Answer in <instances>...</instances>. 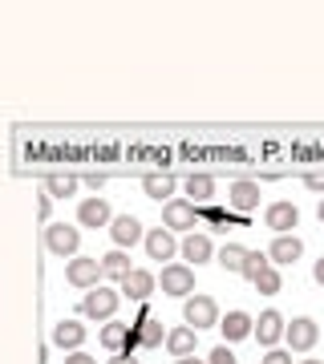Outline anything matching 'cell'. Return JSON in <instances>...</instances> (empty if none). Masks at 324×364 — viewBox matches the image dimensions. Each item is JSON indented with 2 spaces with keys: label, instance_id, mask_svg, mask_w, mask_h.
Segmentation results:
<instances>
[{
  "label": "cell",
  "instance_id": "5b68a950",
  "mask_svg": "<svg viewBox=\"0 0 324 364\" xmlns=\"http://www.w3.org/2000/svg\"><path fill=\"white\" fill-rule=\"evenodd\" d=\"M45 247L53 251V255H65V259H73L81 247V235L78 227H69V223H53L49 231H45Z\"/></svg>",
  "mask_w": 324,
  "mask_h": 364
},
{
  "label": "cell",
  "instance_id": "603a6c76",
  "mask_svg": "<svg viewBox=\"0 0 324 364\" xmlns=\"http://www.w3.org/2000/svg\"><path fill=\"white\" fill-rule=\"evenodd\" d=\"M134 340H138V344H142V348H158V344H162V340H167V328L158 324V320H150V316H146L142 324L134 328Z\"/></svg>",
  "mask_w": 324,
  "mask_h": 364
},
{
  "label": "cell",
  "instance_id": "ba28073f",
  "mask_svg": "<svg viewBox=\"0 0 324 364\" xmlns=\"http://www.w3.org/2000/svg\"><path fill=\"white\" fill-rule=\"evenodd\" d=\"M142 223L134 219V215H117V219H110V239H114L117 251H130L138 239H142Z\"/></svg>",
  "mask_w": 324,
  "mask_h": 364
},
{
  "label": "cell",
  "instance_id": "d6a6232c",
  "mask_svg": "<svg viewBox=\"0 0 324 364\" xmlns=\"http://www.w3.org/2000/svg\"><path fill=\"white\" fill-rule=\"evenodd\" d=\"M110 364H138V360H134V352H114V360Z\"/></svg>",
  "mask_w": 324,
  "mask_h": 364
},
{
  "label": "cell",
  "instance_id": "3957f363",
  "mask_svg": "<svg viewBox=\"0 0 324 364\" xmlns=\"http://www.w3.org/2000/svg\"><path fill=\"white\" fill-rule=\"evenodd\" d=\"M117 304L122 299H117L114 287H90L85 299H81V316H90V320H114Z\"/></svg>",
  "mask_w": 324,
  "mask_h": 364
},
{
  "label": "cell",
  "instance_id": "5bb4252c",
  "mask_svg": "<svg viewBox=\"0 0 324 364\" xmlns=\"http://www.w3.org/2000/svg\"><path fill=\"white\" fill-rule=\"evenodd\" d=\"M211 255H215V247H211L207 235H187L182 239V259H187V267H203Z\"/></svg>",
  "mask_w": 324,
  "mask_h": 364
},
{
  "label": "cell",
  "instance_id": "cb8c5ba5",
  "mask_svg": "<svg viewBox=\"0 0 324 364\" xmlns=\"http://www.w3.org/2000/svg\"><path fill=\"white\" fill-rule=\"evenodd\" d=\"M174 186H179L174 174H146V182H142L146 195L150 198H167V203H170V195H174Z\"/></svg>",
  "mask_w": 324,
  "mask_h": 364
},
{
  "label": "cell",
  "instance_id": "ffe728a7",
  "mask_svg": "<svg viewBox=\"0 0 324 364\" xmlns=\"http://www.w3.org/2000/svg\"><path fill=\"white\" fill-rule=\"evenodd\" d=\"M251 324H256V320H251L247 312H227V316L219 320L227 344H235V340H247V336H251Z\"/></svg>",
  "mask_w": 324,
  "mask_h": 364
},
{
  "label": "cell",
  "instance_id": "74e56055",
  "mask_svg": "<svg viewBox=\"0 0 324 364\" xmlns=\"http://www.w3.org/2000/svg\"><path fill=\"white\" fill-rule=\"evenodd\" d=\"M179 364H199V360H194V356H182V360Z\"/></svg>",
  "mask_w": 324,
  "mask_h": 364
},
{
  "label": "cell",
  "instance_id": "ac0fdd59",
  "mask_svg": "<svg viewBox=\"0 0 324 364\" xmlns=\"http://www.w3.org/2000/svg\"><path fill=\"white\" fill-rule=\"evenodd\" d=\"M85 340V328H81V320H61V324L53 328V344L65 352H78V344Z\"/></svg>",
  "mask_w": 324,
  "mask_h": 364
},
{
  "label": "cell",
  "instance_id": "4fadbf2b",
  "mask_svg": "<svg viewBox=\"0 0 324 364\" xmlns=\"http://www.w3.org/2000/svg\"><path fill=\"white\" fill-rule=\"evenodd\" d=\"M110 219H114V215H110V203H102L98 195H93L90 203H81V207H78V223H81V227H90V231L110 227Z\"/></svg>",
  "mask_w": 324,
  "mask_h": 364
},
{
  "label": "cell",
  "instance_id": "7a4b0ae2",
  "mask_svg": "<svg viewBox=\"0 0 324 364\" xmlns=\"http://www.w3.org/2000/svg\"><path fill=\"white\" fill-rule=\"evenodd\" d=\"M167 296H174V299H187V296H194V267H187V263H167L162 267V275L155 279Z\"/></svg>",
  "mask_w": 324,
  "mask_h": 364
},
{
  "label": "cell",
  "instance_id": "e0dca14e",
  "mask_svg": "<svg viewBox=\"0 0 324 364\" xmlns=\"http://www.w3.org/2000/svg\"><path fill=\"white\" fill-rule=\"evenodd\" d=\"M102 344H105L110 352H130V344H134V328L117 324V320H105V328H102Z\"/></svg>",
  "mask_w": 324,
  "mask_h": 364
},
{
  "label": "cell",
  "instance_id": "836d02e7",
  "mask_svg": "<svg viewBox=\"0 0 324 364\" xmlns=\"http://www.w3.org/2000/svg\"><path fill=\"white\" fill-rule=\"evenodd\" d=\"M312 279L324 287V259H316V267H312Z\"/></svg>",
  "mask_w": 324,
  "mask_h": 364
},
{
  "label": "cell",
  "instance_id": "44dd1931",
  "mask_svg": "<svg viewBox=\"0 0 324 364\" xmlns=\"http://www.w3.org/2000/svg\"><path fill=\"white\" fill-rule=\"evenodd\" d=\"M130 272H134V263H130L126 251L114 247V251H105V255H102V275H105V279H117V284H122Z\"/></svg>",
  "mask_w": 324,
  "mask_h": 364
},
{
  "label": "cell",
  "instance_id": "f35d334b",
  "mask_svg": "<svg viewBox=\"0 0 324 364\" xmlns=\"http://www.w3.org/2000/svg\"><path fill=\"white\" fill-rule=\"evenodd\" d=\"M304 364H320V360H304Z\"/></svg>",
  "mask_w": 324,
  "mask_h": 364
},
{
  "label": "cell",
  "instance_id": "8d00e7d4",
  "mask_svg": "<svg viewBox=\"0 0 324 364\" xmlns=\"http://www.w3.org/2000/svg\"><path fill=\"white\" fill-rule=\"evenodd\" d=\"M316 219H320V223H324V203H316Z\"/></svg>",
  "mask_w": 324,
  "mask_h": 364
},
{
  "label": "cell",
  "instance_id": "7c38bea8",
  "mask_svg": "<svg viewBox=\"0 0 324 364\" xmlns=\"http://www.w3.org/2000/svg\"><path fill=\"white\" fill-rule=\"evenodd\" d=\"M142 243H146V251H150V259H155V263H170V259H174V251H179L174 235L162 231V227L146 231V235H142Z\"/></svg>",
  "mask_w": 324,
  "mask_h": 364
},
{
  "label": "cell",
  "instance_id": "1f68e13d",
  "mask_svg": "<svg viewBox=\"0 0 324 364\" xmlns=\"http://www.w3.org/2000/svg\"><path fill=\"white\" fill-rule=\"evenodd\" d=\"M304 186H308V191H324V174H308V178H304Z\"/></svg>",
  "mask_w": 324,
  "mask_h": 364
},
{
  "label": "cell",
  "instance_id": "83f0119b",
  "mask_svg": "<svg viewBox=\"0 0 324 364\" xmlns=\"http://www.w3.org/2000/svg\"><path fill=\"white\" fill-rule=\"evenodd\" d=\"M268 263H272L268 255H259V251H247V263H244V272H239V275H247V279H256V275L263 272Z\"/></svg>",
  "mask_w": 324,
  "mask_h": 364
},
{
  "label": "cell",
  "instance_id": "e575fe53",
  "mask_svg": "<svg viewBox=\"0 0 324 364\" xmlns=\"http://www.w3.org/2000/svg\"><path fill=\"white\" fill-rule=\"evenodd\" d=\"M49 210H53V198L41 195V219H49Z\"/></svg>",
  "mask_w": 324,
  "mask_h": 364
},
{
  "label": "cell",
  "instance_id": "52a82bcc",
  "mask_svg": "<svg viewBox=\"0 0 324 364\" xmlns=\"http://www.w3.org/2000/svg\"><path fill=\"white\" fill-rule=\"evenodd\" d=\"M251 336H256L263 348H276V344L284 340V316L272 312V308H268V312H259V320L251 324Z\"/></svg>",
  "mask_w": 324,
  "mask_h": 364
},
{
  "label": "cell",
  "instance_id": "484cf974",
  "mask_svg": "<svg viewBox=\"0 0 324 364\" xmlns=\"http://www.w3.org/2000/svg\"><path fill=\"white\" fill-rule=\"evenodd\" d=\"M45 191H49V198H69L78 191V178H73V174H53V178L45 182Z\"/></svg>",
  "mask_w": 324,
  "mask_h": 364
},
{
  "label": "cell",
  "instance_id": "2e32d148",
  "mask_svg": "<svg viewBox=\"0 0 324 364\" xmlns=\"http://www.w3.org/2000/svg\"><path fill=\"white\" fill-rule=\"evenodd\" d=\"M162 344H167L170 356H179V360H182V356H191V352H194V344H199V332H194V328H187V324H182V328H170Z\"/></svg>",
  "mask_w": 324,
  "mask_h": 364
},
{
  "label": "cell",
  "instance_id": "8992f818",
  "mask_svg": "<svg viewBox=\"0 0 324 364\" xmlns=\"http://www.w3.org/2000/svg\"><path fill=\"white\" fill-rule=\"evenodd\" d=\"M162 227L167 231H194V203H187V198L162 203Z\"/></svg>",
  "mask_w": 324,
  "mask_h": 364
},
{
  "label": "cell",
  "instance_id": "f546056e",
  "mask_svg": "<svg viewBox=\"0 0 324 364\" xmlns=\"http://www.w3.org/2000/svg\"><path fill=\"white\" fill-rule=\"evenodd\" d=\"M207 364H235V356H231V348H215Z\"/></svg>",
  "mask_w": 324,
  "mask_h": 364
},
{
  "label": "cell",
  "instance_id": "4316f807",
  "mask_svg": "<svg viewBox=\"0 0 324 364\" xmlns=\"http://www.w3.org/2000/svg\"><path fill=\"white\" fill-rule=\"evenodd\" d=\"M219 263L227 267V272H244V263H247V251L239 247V243H227V247L219 251Z\"/></svg>",
  "mask_w": 324,
  "mask_h": 364
},
{
  "label": "cell",
  "instance_id": "7402d4cb",
  "mask_svg": "<svg viewBox=\"0 0 324 364\" xmlns=\"http://www.w3.org/2000/svg\"><path fill=\"white\" fill-rule=\"evenodd\" d=\"M182 186H187V203H207L215 195V178L211 174H191Z\"/></svg>",
  "mask_w": 324,
  "mask_h": 364
},
{
  "label": "cell",
  "instance_id": "4dcf8cb0",
  "mask_svg": "<svg viewBox=\"0 0 324 364\" xmlns=\"http://www.w3.org/2000/svg\"><path fill=\"white\" fill-rule=\"evenodd\" d=\"M65 364H98V360H93V356H85V352H69V356H65Z\"/></svg>",
  "mask_w": 324,
  "mask_h": 364
},
{
  "label": "cell",
  "instance_id": "6da1fadb",
  "mask_svg": "<svg viewBox=\"0 0 324 364\" xmlns=\"http://www.w3.org/2000/svg\"><path fill=\"white\" fill-rule=\"evenodd\" d=\"M182 320H187V328H194V332H207V328L219 324V304L211 296H187Z\"/></svg>",
  "mask_w": 324,
  "mask_h": 364
},
{
  "label": "cell",
  "instance_id": "30bf717a",
  "mask_svg": "<svg viewBox=\"0 0 324 364\" xmlns=\"http://www.w3.org/2000/svg\"><path fill=\"white\" fill-rule=\"evenodd\" d=\"M263 223H268L276 235H292L296 231V223H300L296 203H272V207L263 210Z\"/></svg>",
  "mask_w": 324,
  "mask_h": 364
},
{
  "label": "cell",
  "instance_id": "9c48e42d",
  "mask_svg": "<svg viewBox=\"0 0 324 364\" xmlns=\"http://www.w3.org/2000/svg\"><path fill=\"white\" fill-rule=\"evenodd\" d=\"M65 279H69L73 287H85V291H90V287H98V279H102V263L73 255V259H69V267H65Z\"/></svg>",
  "mask_w": 324,
  "mask_h": 364
},
{
  "label": "cell",
  "instance_id": "9a60e30c",
  "mask_svg": "<svg viewBox=\"0 0 324 364\" xmlns=\"http://www.w3.org/2000/svg\"><path fill=\"white\" fill-rule=\"evenodd\" d=\"M155 275L150 272H142V267H134V272L122 279V296L126 299H150V291H155Z\"/></svg>",
  "mask_w": 324,
  "mask_h": 364
},
{
  "label": "cell",
  "instance_id": "277c9868",
  "mask_svg": "<svg viewBox=\"0 0 324 364\" xmlns=\"http://www.w3.org/2000/svg\"><path fill=\"white\" fill-rule=\"evenodd\" d=\"M284 340H288V352H312L316 340H320V328L308 316H296L292 324H284Z\"/></svg>",
  "mask_w": 324,
  "mask_h": 364
},
{
  "label": "cell",
  "instance_id": "d590c367",
  "mask_svg": "<svg viewBox=\"0 0 324 364\" xmlns=\"http://www.w3.org/2000/svg\"><path fill=\"white\" fill-rule=\"evenodd\" d=\"M85 186H93V191H102V186H105V178H102V174H90V178H85Z\"/></svg>",
  "mask_w": 324,
  "mask_h": 364
},
{
  "label": "cell",
  "instance_id": "d6986e66",
  "mask_svg": "<svg viewBox=\"0 0 324 364\" xmlns=\"http://www.w3.org/2000/svg\"><path fill=\"white\" fill-rule=\"evenodd\" d=\"M235 210H256L259 207V182H231V191H227Z\"/></svg>",
  "mask_w": 324,
  "mask_h": 364
},
{
  "label": "cell",
  "instance_id": "8fae6325",
  "mask_svg": "<svg viewBox=\"0 0 324 364\" xmlns=\"http://www.w3.org/2000/svg\"><path fill=\"white\" fill-rule=\"evenodd\" d=\"M300 255H304L300 235H276V239H272V251H268V259H272L276 267H292Z\"/></svg>",
  "mask_w": 324,
  "mask_h": 364
},
{
  "label": "cell",
  "instance_id": "f1b7e54d",
  "mask_svg": "<svg viewBox=\"0 0 324 364\" xmlns=\"http://www.w3.org/2000/svg\"><path fill=\"white\" fill-rule=\"evenodd\" d=\"M263 364H292V352H288V348H268Z\"/></svg>",
  "mask_w": 324,
  "mask_h": 364
},
{
  "label": "cell",
  "instance_id": "d4e9b609",
  "mask_svg": "<svg viewBox=\"0 0 324 364\" xmlns=\"http://www.w3.org/2000/svg\"><path fill=\"white\" fill-rule=\"evenodd\" d=\"M251 284H256V291H259V296H276V291L284 287V279H280V272H276L272 263H268V267H263V272H259L256 279H251Z\"/></svg>",
  "mask_w": 324,
  "mask_h": 364
}]
</instances>
